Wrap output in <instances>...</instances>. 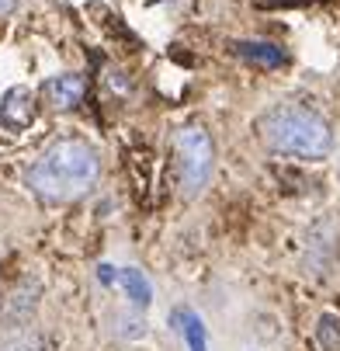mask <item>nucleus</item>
Here are the masks:
<instances>
[{"label":"nucleus","mask_w":340,"mask_h":351,"mask_svg":"<svg viewBox=\"0 0 340 351\" xmlns=\"http://www.w3.org/2000/svg\"><path fill=\"white\" fill-rule=\"evenodd\" d=\"M101 178V157L87 139H60L28 167V188L45 202H77Z\"/></svg>","instance_id":"1"},{"label":"nucleus","mask_w":340,"mask_h":351,"mask_svg":"<svg viewBox=\"0 0 340 351\" xmlns=\"http://www.w3.org/2000/svg\"><path fill=\"white\" fill-rule=\"evenodd\" d=\"M257 132L271 154L299 157V160H326L333 149L330 122L309 105H274L261 115Z\"/></svg>","instance_id":"2"},{"label":"nucleus","mask_w":340,"mask_h":351,"mask_svg":"<svg viewBox=\"0 0 340 351\" xmlns=\"http://www.w3.org/2000/svg\"><path fill=\"white\" fill-rule=\"evenodd\" d=\"M174 157H177V174L181 188L187 198H198L209 188L212 164H215V146L205 125H184L174 136Z\"/></svg>","instance_id":"3"},{"label":"nucleus","mask_w":340,"mask_h":351,"mask_svg":"<svg viewBox=\"0 0 340 351\" xmlns=\"http://www.w3.org/2000/svg\"><path fill=\"white\" fill-rule=\"evenodd\" d=\"M42 94H45V101L53 105L56 112H70V108H77L83 101L87 84H83L80 73H60V77H49L45 80Z\"/></svg>","instance_id":"4"},{"label":"nucleus","mask_w":340,"mask_h":351,"mask_svg":"<svg viewBox=\"0 0 340 351\" xmlns=\"http://www.w3.org/2000/svg\"><path fill=\"white\" fill-rule=\"evenodd\" d=\"M170 327L187 341V351H209V334H205V324H202V317L194 313V310H187V306H177L174 313H170Z\"/></svg>","instance_id":"5"},{"label":"nucleus","mask_w":340,"mask_h":351,"mask_svg":"<svg viewBox=\"0 0 340 351\" xmlns=\"http://www.w3.org/2000/svg\"><path fill=\"white\" fill-rule=\"evenodd\" d=\"M236 56L247 60V63H254V66H264V70H274V66L285 63L281 45L261 42V38H243V42H236Z\"/></svg>","instance_id":"6"},{"label":"nucleus","mask_w":340,"mask_h":351,"mask_svg":"<svg viewBox=\"0 0 340 351\" xmlns=\"http://www.w3.org/2000/svg\"><path fill=\"white\" fill-rule=\"evenodd\" d=\"M115 282L125 289V295L132 299V306L146 310L153 303V282L146 278L139 268H115Z\"/></svg>","instance_id":"7"},{"label":"nucleus","mask_w":340,"mask_h":351,"mask_svg":"<svg viewBox=\"0 0 340 351\" xmlns=\"http://www.w3.org/2000/svg\"><path fill=\"white\" fill-rule=\"evenodd\" d=\"M31 115H35L31 90H28V87H11V90L4 94V119L25 125V122H31Z\"/></svg>","instance_id":"8"},{"label":"nucleus","mask_w":340,"mask_h":351,"mask_svg":"<svg viewBox=\"0 0 340 351\" xmlns=\"http://www.w3.org/2000/svg\"><path fill=\"white\" fill-rule=\"evenodd\" d=\"M319 341H323V348L326 351H333L337 344H340V320L337 317H319Z\"/></svg>","instance_id":"9"},{"label":"nucleus","mask_w":340,"mask_h":351,"mask_svg":"<svg viewBox=\"0 0 340 351\" xmlns=\"http://www.w3.org/2000/svg\"><path fill=\"white\" fill-rule=\"evenodd\" d=\"M0 351H38V344L31 337H8L0 341Z\"/></svg>","instance_id":"10"},{"label":"nucleus","mask_w":340,"mask_h":351,"mask_svg":"<svg viewBox=\"0 0 340 351\" xmlns=\"http://www.w3.org/2000/svg\"><path fill=\"white\" fill-rule=\"evenodd\" d=\"M97 278H101L105 285H112L115 282V268L112 265H101V268H97Z\"/></svg>","instance_id":"11"},{"label":"nucleus","mask_w":340,"mask_h":351,"mask_svg":"<svg viewBox=\"0 0 340 351\" xmlns=\"http://www.w3.org/2000/svg\"><path fill=\"white\" fill-rule=\"evenodd\" d=\"M8 11H14V0H0V14H8Z\"/></svg>","instance_id":"12"}]
</instances>
